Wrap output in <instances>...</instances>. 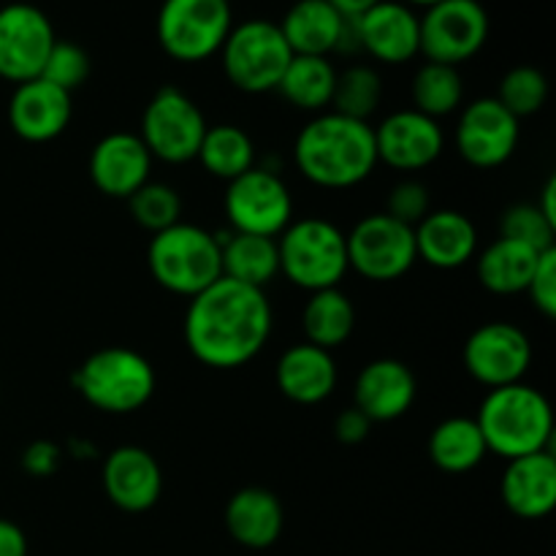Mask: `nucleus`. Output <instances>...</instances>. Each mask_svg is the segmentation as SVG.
Returning a JSON list of instances; mask_svg holds the SVG:
<instances>
[{
	"mask_svg": "<svg viewBox=\"0 0 556 556\" xmlns=\"http://www.w3.org/2000/svg\"><path fill=\"white\" fill-rule=\"evenodd\" d=\"M329 3L334 5L342 16H358L367 9H372L375 3H380V0H329Z\"/></svg>",
	"mask_w": 556,
	"mask_h": 556,
	"instance_id": "obj_45",
	"label": "nucleus"
},
{
	"mask_svg": "<svg viewBox=\"0 0 556 556\" xmlns=\"http://www.w3.org/2000/svg\"><path fill=\"white\" fill-rule=\"evenodd\" d=\"M358 52L383 65L410 63L421 54V20L400 0H380L356 16Z\"/></svg>",
	"mask_w": 556,
	"mask_h": 556,
	"instance_id": "obj_17",
	"label": "nucleus"
},
{
	"mask_svg": "<svg viewBox=\"0 0 556 556\" xmlns=\"http://www.w3.org/2000/svg\"><path fill=\"white\" fill-rule=\"evenodd\" d=\"M304 337L309 345H318L324 351H334L351 340L356 329V307L351 296L340 288H326V291L309 293L302 313Z\"/></svg>",
	"mask_w": 556,
	"mask_h": 556,
	"instance_id": "obj_30",
	"label": "nucleus"
},
{
	"mask_svg": "<svg viewBox=\"0 0 556 556\" xmlns=\"http://www.w3.org/2000/svg\"><path fill=\"white\" fill-rule=\"evenodd\" d=\"M527 293H530L532 304L543 318H556V248L541 253Z\"/></svg>",
	"mask_w": 556,
	"mask_h": 556,
	"instance_id": "obj_40",
	"label": "nucleus"
},
{
	"mask_svg": "<svg viewBox=\"0 0 556 556\" xmlns=\"http://www.w3.org/2000/svg\"><path fill=\"white\" fill-rule=\"evenodd\" d=\"M275 380L286 400L296 405H320L337 389V362L331 351L299 342L280 356Z\"/></svg>",
	"mask_w": 556,
	"mask_h": 556,
	"instance_id": "obj_24",
	"label": "nucleus"
},
{
	"mask_svg": "<svg viewBox=\"0 0 556 556\" xmlns=\"http://www.w3.org/2000/svg\"><path fill=\"white\" fill-rule=\"evenodd\" d=\"M337 87V68L329 58L293 54L277 92L302 112H326Z\"/></svg>",
	"mask_w": 556,
	"mask_h": 556,
	"instance_id": "obj_31",
	"label": "nucleus"
},
{
	"mask_svg": "<svg viewBox=\"0 0 556 556\" xmlns=\"http://www.w3.org/2000/svg\"><path fill=\"white\" fill-rule=\"evenodd\" d=\"M556 177H548V182H546V188H543V193H541V201H538V210L543 212V217H546L548 223H552V226H556Z\"/></svg>",
	"mask_w": 556,
	"mask_h": 556,
	"instance_id": "obj_44",
	"label": "nucleus"
},
{
	"mask_svg": "<svg viewBox=\"0 0 556 556\" xmlns=\"http://www.w3.org/2000/svg\"><path fill=\"white\" fill-rule=\"evenodd\" d=\"M465 101V81L459 68L443 63H424L413 76V109L440 119L454 114Z\"/></svg>",
	"mask_w": 556,
	"mask_h": 556,
	"instance_id": "obj_33",
	"label": "nucleus"
},
{
	"mask_svg": "<svg viewBox=\"0 0 556 556\" xmlns=\"http://www.w3.org/2000/svg\"><path fill=\"white\" fill-rule=\"evenodd\" d=\"M375 150L378 163H386L394 172H421L443 155L445 134L440 119L416 109H402L375 128Z\"/></svg>",
	"mask_w": 556,
	"mask_h": 556,
	"instance_id": "obj_16",
	"label": "nucleus"
},
{
	"mask_svg": "<svg viewBox=\"0 0 556 556\" xmlns=\"http://www.w3.org/2000/svg\"><path fill=\"white\" fill-rule=\"evenodd\" d=\"M500 237L514 239V242L527 244V248L538 250H552L556 226L543 217V212L538 210L535 204H516L510 206L503 215V223H500Z\"/></svg>",
	"mask_w": 556,
	"mask_h": 556,
	"instance_id": "obj_37",
	"label": "nucleus"
},
{
	"mask_svg": "<svg viewBox=\"0 0 556 556\" xmlns=\"http://www.w3.org/2000/svg\"><path fill=\"white\" fill-rule=\"evenodd\" d=\"M280 275L302 291H326L340 288L348 266L345 233L324 217L291 220V226L277 237Z\"/></svg>",
	"mask_w": 556,
	"mask_h": 556,
	"instance_id": "obj_6",
	"label": "nucleus"
},
{
	"mask_svg": "<svg viewBox=\"0 0 556 556\" xmlns=\"http://www.w3.org/2000/svg\"><path fill=\"white\" fill-rule=\"evenodd\" d=\"M293 157L302 177L318 188H356L378 166L375 128L364 119L320 112L299 130Z\"/></svg>",
	"mask_w": 556,
	"mask_h": 556,
	"instance_id": "obj_2",
	"label": "nucleus"
},
{
	"mask_svg": "<svg viewBox=\"0 0 556 556\" xmlns=\"http://www.w3.org/2000/svg\"><path fill=\"white\" fill-rule=\"evenodd\" d=\"M467 375L481 386L503 389V386L521 383L532 364V342L519 326L508 320L483 324L467 337L462 351Z\"/></svg>",
	"mask_w": 556,
	"mask_h": 556,
	"instance_id": "obj_13",
	"label": "nucleus"
},
{
	"mask_svg": "<svg viewBox=\"0 0 556 556\" xmlns=\"http://www.w3.org/2000/svg\"><path fill=\"white\" fill-rule=\"evenodd\" d=\"M54 27L33 3H9L0 9V79L22 85L41 76L52 52Z\"/></svg>",
	"mask_w": 556,
	"mask_h": 556,
	"instance_id": "obj_14",
	"label": "nucleus"
},
{
	"mask_svg": "<svg viewBox=\"0 0 556 556\" xmlns=\"http://www.w3.org/2000/svg\"><path fill=\"white\" fill-rule=\"evenodd\" d=\"M416 375L400 358H375L358 372L353 386V407L372 424L396 421L416 402Z\"/></svg>",
	"mask_w": 556,
	"mask_h": 556,
	"instance_id": "obj_21",
	"label": "nucleus"
},
{
	"mask_svg": "<svg viewBox=\"0 0 556 556\" xmlns=\"http://www.w3.org/2000/svg\"><path fill=\"white\" fill-rule=\"evenodd\" d=\"M369 432H372V421H369L358 407L351 405L348 410H342L340 416H337L334 438L340 440V443L358 445L369 438Z\"/></svg>",
	"mask_w": 556,
	"mask_h": 556,
	"instance_id": "obj_42",
	"label": "nucleus"
},
{
	"mask_svg": "<svg viewBox=\"0 0 556 556\" xmlns=\"http://www.w3.org/2000/svg\"><path fill=\"white\" fill-rule=\"evenodd\" d=\"M500 497L519 519H546L556 505V459L552 451L510 459L500 481Z\"/></svg>",
	"mask_w": 556,
	"mask_h": 556,
	"instance_id": "obj_22",
	"label": "nucleus"
},
{
	"mask_svg": "<svg viewBox=\"0 0 556 556\" xmlns=\"http://www.w3.org/2000/svg\"><path fill=\"white\" fill-rule=\"evenodd\" d=\"M147 266L163 291L193 299L223 277L220 239L193 223H174L152 233L147 244Z\"/></svg>",
	"mask_w": 556,
	"mask_h": 556,
	"instance_id": "obj_4",
	"label": "nucleus"
},
{
	"mask_svg": "<svg viewBox=\"0 0 556 556\" xmlns=\"http://www.w3.org/2000/svg\"><path fill=\"white\" fill-rule=\"evenodd\" d=\"M383 101V79L372 65H351L337 74L331 112L367 123Z\"/></svg>",
	"mask_w": 556,
	"mask_h": 556,
	"instance_id": "obj_34",
	"label": "nucleus"
},
{
	"mask_svg": "<svg viewBox=\"0 0 556 556\" xmlns=\"http://www.w3.org/2000/svg\"><path fill=\"white\" fill-rule=\"evenodd\" d=\"M223 277L264 291L280 275L277 239L255 233H220Z\"/></svg>",
	"mask_w": 556,
	"mask_h": 556,
	"instance_id": "obj_28",
	"label": "nucleus"
},
{
	"mask_svg": "<svg viewBox=\"0 0 556 556\" xmlns=\"http://www.w3.org/2000/svg\"><path fill=\"white\" fill-rule=\"evenodd\" d=\"M217 54L226 79L250 96L277 90L293 58L280 25L269 20H248L233 25Z\"/></svg>",
	"mask_w": 556,
	"mask_h": 556,
	"instance_id": "obj_7",
	"label": "nucleus"
},
{
	"mask_svg": "<svg viewBox=\"0 0 556 556\" xmlns=\"http://www.w3.org/2000/svg\"><path fill=\"white\" fill-rule=\"evenodd\" d=\"M195 161L212 177L231 182V179L242 177L244 172L255 168V141L239 125H212V128H206L204 139H201Z\"/></svg>",
	"mask_w": 556,
	"mask_h": 556,
	"instance_id": "obj_32",
	"label": "nucleus"
},
{
	"mask_svg": "<svg viewBox=\"0 0 556 556\" xmlns=\"http://www.w3.org/2000/svg\"><path fill=\"white\" fill-rule=\"evenodd\" d=\"M71 114H74L71 92L49 85L41 76L16 85L9 98L11 130L30 144H47L58 139L68 128Z\"/></svg>",
	"mask_w": 556,
	"mask_h": 556,
	"instance_id": "obj_20",
	"label": "nucleus"
},
{
	"mask_svg": "<svg viewBox=\"0 0 556 556\" xmlns=\"http://www.w3.org/2000/svg\"><path fill=\"white\" fill-rule=\"evenodd\" d=\"M128 206L136 226L150 233L166 231L174 223H179V215H182V199H179L177 190L172 185L152 182V179L130 195Z\"/></svg>",
	"mask_w": 556,
	"mask_h": 556,
	"instance_id": "obj_35",
	"label": "nucleus"
},
{
	"mask_svg": "<svg viewBox=\"0 0 556 556\" xmlns=\"http://www.w3.org/2000/svg\"><path fill=\"white\" fill-rule=\"evenodd\" d=\"M345 20L329 0H296L280 22V33L293 54L329 58L340 52Z\"/></svg>",
	"mask_w": 556,
	"mask_h": 556,
	"instance_id": "obj_26",
	"label": "nucleus"
},
{
	"mask_svg": "<svg viewBox=\"0 0 556 556\" xmlns=\"http://www.w3.org/2000/svg\"><path fill=\"white\" fill-rule=\"evenodd\" d=\"M454 141L470 166L500 168L519 147V119L497 98H478L459 114Z\"/></svg>",
	"mask_w": 556,
	"mask_h": 556,
	"instance_id": "obj_15",
	"label": "nucleus"
},
{
	"mask_svg": "<svg viewBox=\"0 0 556 556\" xmlns=\"http://www.w3.org/2000/svg\"><path fill=\"white\" fill-rule=\"evenodd\" d=\"M416 253L434 269H459L476 258L478 228L465 212L438 210L429 212L416 228Z\"/></svg>",
	"mask_w": 556,
	"mask_h": 556,
	"instance_id": "obj_23",
	"label": "nucleus"
},
{
	"mask_svg": "<svg viewBox=\"0 0 556 556\" xmlns=\"http://www.w3.org/2000/svg\"><path fill=\"white\" fill-rule=\"evenodd\" d=\"M101 483L114 508L144 514L163 494V470L155 456L141 445H119L103 459Z\"/></svg>",
	"mask_w": 556,
	"mask_h": 556,
	"instance_id": "obj_18",
	"label": "nucleus"
},
{
	"mask_svg": "<svg viewBox=\"0 0 556 556\" xmlns=\"http://www.w3.org/2000/svg\"><path fill=\"white\" fill-rule=\"evenodd\" d=\"M476 421L489 454H497L505 462L552 451L554 410L535 386L514 383L492 389L483 396Z\"/></svg>",
	"mask_w": 556,
	"mask_h": 556,
	"instance_id": "obj_3",
	"label": "nucleus"
},
{
	"mask_svg": "<svg viewBox=\"0 0 556 556\" xmlns=\"http://www.w3.org/2000/svg\"><path fill=\"white\" fill-rule=\"evenodd\" d=\"M233 27L228 0H163L155 36L177 63H204L220 52Z\"/></svg>",
	"mask_w": 556,
	"mask_h": 556,
	"instance_id": "obj_8",
	"label": "nucleus"
},
{
	"mask_svg": "<svg viewBox=\"0 0 556 556\" xmlns=\"http://www.w3.org/2000/svg\"><path fill=\"white\" fill-rule=\"evenodd\" d=\"M92 185L109 199H125L144 188L152 174V155L139 139V134L117 130L109 134L92 147L87 163Z\"/></svg>",
	"mask_w": 556,
	"mask_h": 556,
	"instance_id": "obj_19",
	"label": "nucleus"
},
{
	"mask_svg": "<svg viewBox=\"0 0 556 556\" xmlns=\"http://www.w3.org/2000/svg\"><path fill=\"white\" fill-rule=\"evenodd\" d=\"M233 233L277 239L293 220V199L288 185L269 168H250L231 179L223 199Z\"/></svg>",
	"mask_w": 556,
	"mask_h": 556,
	"instance_id": "obj_11",
	"label": "nucleus"
},
{
	"mask_svg": "<svg viewBox=\"0 0 556 556\" xmlns=\"http://www.w3.org/2000/svg\"><path fill=\"white\" fill-rule=\"evenodd\" d=\"M421 20V54L429 63H443L459 68L476 58L489 41L486 9L478 0H440L424 11Z\"/></svg>",
	"mask_w": 556,
	"mask_h": 556,
	"instance_id": "obj_12",
	"label": "nucleus"
},
{
	"mask_svg": "<svg viewBox=\"0 0 556 556\" xmlns=\"http://www.w3.org/2000/svg\"><path fill=\"white\" fill-rule=\"evenodd\" d=\"M206 119L193 98L179 87H161L141 114L139 139L150 150L152 161L188 163L199 155L206 134Z\"/></svg>",
	"mask_w": 556,
	"mask_h": 556,
	"instance_id": "obj_9",
	"label": "nucleus"
},
{
	"mask_svg": "<svg viewBox=\"0 0 556 556\" xmlns=\"http://www.w3.org/2000/svg\"><path fill=\"white\" fill-rule=\"evenodd\" d=\"M275 313L266 291L220 277L190 299L185 313V345L210 369H239L269 342Z\"/></svg>",
	"mask_w": 556,
	"mask_h": 556,
	"instance_id": "obj_1",
	"label": "nucleus"
},
{
	"mask_svg": "<svg viewBox=\"0 0 556 556\" xmlns=\"http://www.w3.org/2000/svg\"><path fill=\"white\" fill-rule=\"evenodd\" d=\"M429 459L438 470L448 472V476H462L470 472L486 459L489 448L483 440L481 427L476 418L454 416L440 421L429 434Z\"/></svg>",
	"mask_w": 556,
	"mask_h": 556,
	"instance_id": "obj_29",
	"label": "nucleus"
},
{
	"mask_svg": "<svg viewBox=\"0 0 556 556\" xmlns=\"http://www.w3.org/2000/svg\"><path fill=\"white\" fill-rule=\"evenodd\" d=\"M405 3L410 5V9H413V5H421V9H429V5L440 3V0H405Z\"/></svg>",
	"mask_w": 556,
	"mask_h": 556,
	"instance_id": "obj_46",
	"label": "nucleus"
},
{
	"mask_svg": "<svg viewBox=\"0 0 556 556\" xmlns=\"http://www.w3.org/2000/svg\"><path fill=\"white\" fill-rule=\"evenodd\" d=\"M348 266L369 282H394L418 261L413 226L394 220L386 212L362 217L345 233Z\"/></svg>",
	"mask_w": 556,
	"mask_h": 556,
	"instance_id": "obj_10",
	"label": "nucleus"
},
{
	"mask_svg": "<svg viewBox=\"0 0 556 556\" xmlns=\"http://www.w3.org/2000/svg\"><path fill=\"white\" fill-rule=\"evenodd\" d=\"M546 253V250H543ZM541 253L527 244L514 242V239H503L489 244L481 255H478V280L486 291L497 293V296H514V293H527L532 275Z\"/></svg>",
	"mask_w": 556,
	"mask_h": 556,
	"instance_id": "obj_27",
	"label": "nucleus"
},
{
	"mask_svg": "<svg viewBox=\"0 0 556 556\" xmlns=\"http://www.w3.org/2000/svg\"><path fill=\"white\" fill-rule=\"evenodd\" d=\"M87 76H90V58H87L85 49L74 41H60L58 38L47 63H43L41 79L60 87V90L74 92L85 85Z\"/></svg>",
	"mask_w": 556,
	"mask_h": 556,
	"instance_id": "obj_38",
	"label": "nucleus"
},
{
	"mask_svg": "<svg viewBox=\"0 0 556 556\" xmlns=\"http://www.w3.org/2000/svg\"><path fill=\"white\" fill-rule=\"evenodd\" d=\"M226 530L239 546L269 548L280 541L282 525H286V510L280 497L264 486H244L228 500L226 505Z\"/></svg>",
	"mask_w": 556,
	"mask_h": 556,
	"instance_id": "obj_25",
	"label": "nucleus"
},
{
	"mask_svg": "<svg viewBox=\"0 0 556 556\" xmlns=\"http://www.w3.org/2000/svg\"><path fill=\"white\" fill-rule=\"evenodd\" d=\"M548 98V81L543 76V71H538L535 65H516L500 81L497 101L514 114L516 119L532 117L543 109Z\"/></svg>",
	"mask_w": 556,
	"mask_h": 556,
	"instance_id": "obj_36",
	"label": "nucleus"
},
{
	"mask_svg": "<svg viewBox=\"0 0 556 556\" xmlns=\"http://www.w3.org/2000/svg\"><path fill=\"white\" fill-rule=\"evenodd\" d=\"M63 462V448L52 440H36L22 451V470L33 478H52Z\"/></svg>",
	"mask_w": 556,
	"mask_h": 556,
	"instance_id": "obj_41",
	"label": "nucleus"
},
{
	"mask_svg": "<svg viewBox=\"0 0 556 556\" xmlns=\"http://www.w3.org/2000/svg\"><path fill=\"white\" fill-rule=\"evenodd\" d=\"M0 556H27L25 532L9 519H0Z\"/></svg>",
	"mask_w": 556,
	"mask_h": 556,
	"instance_id": "obj_43",
	"label": "nucleus"
},
{
	"mask_svg": "<svg viewBox=\"0 0 556 556\" xmlns=\"http://www.w3.org/2000/svg\"><path fill=\"white\" fill-rule=\"evenodd\" d=\"M81 400L106 416L141 410L155 394V369L139 351L114 345L87 356L74 372Z\"/></svg>",
	"mask_w": 556,
	"mask_h": 556,
	"instance_id": "obj_5",
	"label": "nucleus"
},
{
	"mask_svg": "<svg viewBox=\"0 0 556 556\" xmlns=\"http://www.w3.org/2000/svg\"><path fill=\"white\" fill-rule=\"evenodd\" d=\"M429 206H432V199H429L427 185L418 182V179H402V182H396L394 188H391L386 215L405 223V226L416 228L418 223L432 212Z\"/></svg>",
	"mask_w": 556,
	"mask_h": 556,
	"instance_id": "obj_39",
	"label": "nucleus"
}]
</instances>
